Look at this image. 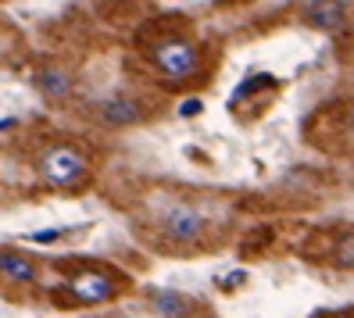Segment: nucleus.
Wrapping results in <instances>:
<instances>
[{
	"instance_id": "nucleus-1",
	"label": "nucleus",
	"mask_w": 354,
	"mask_h": 318,
	"mask_svg": "<svg viewBox=\"0 0 354 318\" xmlns=\"http://www.w3.org/2000/svg\"><path fill=\"white\" fill-rule=\"evenodd\" d=\"M82 172H86V158H82V151H75V147L68 143H57L50 147V151H44V158H39V176H44L50 186H72L82 179Z\"/></svg>"
},
{
	"instance_id": "nucleus-2",
	"label": "nucleus",
	"mask_w": 354,
	"mask_h": 318,
	"mask_svg": "<svg viewBox=\"0 0 354 318\" xmlns=\"http://www.w3.org/2000/svg\"><path fill=\"white\" fill-rule=\"evenodd\" d=\"M151 57L169 79H190L197 72V47L186 39H165L151 50Z\"/></svg>"
},
{
	"instance_id": "nucleus-3",
	"label": "nucleus",
	"mask_w": 354,
	"mask_h": 318,
	"mask_svg": "<svg viewBox=\"0 0 354 318\" xmlns=\"http://www.w3.org/2000/svg\"><path fill=\"white\" fill-rule=\"evenodd\" d=\"M68 290L75 293V301L82 304H104V301H111L115 297V279L111 275H100V272H82L75 275V279H68Z\"/></svg>"
},
{
	"instance_id": "nucleus-4",
	"label": "nucleus",
	"mask_w": 354,
	"mask_h": 318,
	"mask_svg": "<svg viewBox=\"0 0 354 318\" xmlns=\"http://www.w3.org/2000/svg\"><path fill=\"white\" fill-rule=\"evenodd\" d=\"M201 229H204V218L197 215L194 207H186V204L172 207L169 218H165V232H169L176 243H194L201 236Z\"/></svg>"
},
{
	"instance_id": "nucleus-5",
	"label": "nucleus",
	"mask_w": 354,
	"mask_h": 318,
	"mask_svg": "<svg viewBox=\"0 0 354 318\" xmlns=\"http://www.w3.org/2000/svg\"><path fill=\"white\" fill-rule=\"evenodd\" d=\"M304 18L315 29H337L344 22V4H340V0H311Z\"/></svg>"
},
{
	"instance_id": "nucleus-6",
	"label": "nucleus",
	"mask_w": 354,
	"mask_h": 318,
	"mask_svg": "<svg viewBox=\"0 0 354 318\" xmlns=\"http://www.w3.org/2000/svg\"><path fill=\"white\" fill-rule=\"evenodd\" d=\"M0 279H11V283H29L36 279V265L29 258L15 250H0Z\"/></svg>"
},
{
	"instance_id": "nucleus-7",
	"label": "nucleus",
	"mask_w": 354,
	"mask_h": 318,
	"mask_svg": "<svg viewBox=\"0 0 354 318\" xmlns=\"http://www.w3.org/2000/svg\"><path fill=\"white\" fill-rule=\"evenodd\" d=\"M100 118L111 125H133V122H140V104L136 100H108L100 108Z\"/></svg>"
},
{
	"instance_id": "nucleus-8",
	"label": "nucleus",
	"mask_w": 354,
	"mask_h": 318,
	"mask_svg": "<svg viewBox=\"0 0 354 318\" xmlns=\"http://www.w3.org/2000/svg\"><path fill=\"white\" fill-rule=\"evenodd\" d=\"M39 86H44L50 97H65L72 90V79H68V72H61V68H47V72H39Z\"/></svg>"
},
{
	"instance_id": "nucleus-9",
	"label": "nucleus",
	"mask_w": 354,
	"mask_h": 318,
	"mask_svg": "<svg viewBox=\"0 0 354 318\" xmlns=\"http://www.w3.org/2000/svg\"><path fill=\"white\" fill-rule=\"evenodd\" d=\"M154 315H183L186 311V301L176 293H154Z\"/></svg>"
},
{
	"instance_id": "nucleus-10",
	"label": "nucleus",
	"mask_w": 354,
	"mask_h": 318,
	"mask_svg": "<svg viewBox=\"0 0 354 318\" xmlns=\"http://www.w3.org/2000/svg\"><path fill=\"white\" fill-rule=\"evenodd\" d=\"M272 82V75H254V79H247L243 86H236V93H233V100H243V97H251L254 90H261V86H268Z\"/></svg>"
},
{
	"instance_id": "nucleus-11",
	"label": "nucleus",
	"mask_w": 354,
	"mask_h": 318,
	"mask_svg": "<svg viewBox=\"0 0 354 318\" xmlns=\"http://www.w3.org/2000/svg\"><path fill=\"white\" fill-rule=\"evenodd\" d=\"M337 265H344V268H354V236H347V240H340L337 243Z\"/></svg>"
},
{
	"instance_id": "nucleus-12",
	"label": "nucleus",
	"mask_w": 354,
	"mask_h": 318,
	"mask_svg": "<svg viewBox=\"0 0 354 318\" xmlns=\"http://www.w3.org/2000/svg\"><path fill=\"white\" fill-rule=\"evenodd\" d=\"M57 236H61V232H57V229H39V232H32V236H29V240H32V243H54Z\"/></svg>"
},
{
	"instance_id": "nucleus-13",
	"label": "nucleus",
	"mask_w": 354,
	"mask_h": 318,
	"mask_svg": "<svg viewBox=\"0 0 354 318\" xmlns=\"http://www.w3.org/2000/svg\"><path fill=\"white\" fill-rule=\"evenodd\" d=\"M197 111H201V100H197V97H190V100H183V104H179V115H186V118L197 115Z\"/></svg>"
},
{
	"instance_id": "nucleus-14",
	"label": "nucleus",
	"mask_w": 354,
	"mask_h": 318,
	"mask_svg": "<svg viewBox=\"0 0 354 318\" xmlns=\"http://www.w3.org/2000/svg\"><path fill=\"white\" fill-rule=\"evenodd\" d=\"M347 129H351V136H354V108H351V118H347Z\"/></svg>"
},
{
	"instance_id": "nucleus-15",
	"label": "nucleus",
	"mask_w": 354,
	"mask_h": 318,
	"mask_svg": "<svg viewBox=\"0 0 354 318\" xmlns=\"http://www.w3.org/2000/svg\"><path fill=\"white\" fill-rule=\"evenodd\" d=\"M11 125H15V122H11V118H4V122H0V133H4V129H11Z\"/></svg>"
}]
</instances>
